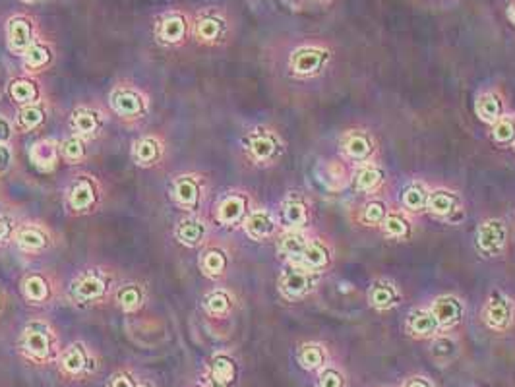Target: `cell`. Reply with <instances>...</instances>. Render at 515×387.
I'll list each match as a JSON object with an SVG mask.
<instances>
[{"instance_id":"obj_1","label":"cell","mask_w":515,"mask_h":387,"mask_svg":"<svg viewBox=\"0 0 515 387\" xmlns=\"http://www.w3.org/2000/svg\"><path fill=\"white\" fill-rule=\"evenodd\" d=\"M111 109L123 118H140L147 110V99L136 88L118 86L111 91Z\"/></svg>"},{"instance_id":"obj_2","label":"cell","mask_w":515,"mask_h":387,"mask_svg":"<svg viewBox=\"0 0 515 387\" xmlns=\"http://www.w3.org/2000/svg\"><path fill=\"white\" fill-rule=\"evenodd\" d=\"M508 241V231L506 225L498 219H490L479 226L477 233V248L488 258L500 256V252Z\"/></svg>"},{"instance_id":"obj_3","label":"cell","mask_w":515,"mask_h":387,"mask_svg":"<svg viewBox=\"0 0 515 387\" xmlns=\"http://www.w3.org/2000/svg\"><path fill=\"white\" fill-rule=\"evenodd\" d=\"M107 291V277L99 271H87L74 281L72 299L76 302H94L99 300Z\"/></svg>"},{"instance_id":"obj_4","label":"cell","mask_w":515,"mask_h":387,"mask_svg":"<svg viewBox=\"0 0 515 387\" xmlns=\"http://www.w3.org/2000/svg\"><path fill=\"white\" fill-rule=\"evenodd\" d=\"M247 149L250 157L258 163L271 161L277 154H279V141H277L276 134L269 130H258L250 132L247 138Z\"/></svg>"},{"instance_id":"obj_5","label":"cell","mask_w":515,"mask_h":387,"mask_svg":"<svg viewBox=\"0 0 515 387\" xmlns=\"http://www.w3.org/2000/svg\"><path fill=\"white\" fill-rule=\"evenodd\" d=\"M314 283H316V279H314L312 271L298 265V267H290L285 271L279 281V287L287 299H300L308 291H312Z\"/></svg>"},{"instance_id":"obj_6","label":"cell","mask_w":515,"mask_h":387,"mask_svg":"<svg viewBox=\"0 0 515 387\" xmlns=\"http://www.w3.org/2000/svg\"><path fill=\"white\" fill-rule=\"evenodd\" d=\"M485 320L492 329H502L509 328V323L514 320V304L511 300L502 294V292H492V296L488 299L487 312H485Z\"/></svg>"},{"instance_id":"obj_7","label":"cell","mask_w":515,"mask_h":387,"mask_svg":"<svg viewBox=\"0 0 515 387\" xmlns=\"http://www.w3.org/2000/svg\"><path fill=\"white\" fill-rule=\"evenodd\" d=\"M327 52L322 49H314V47H305L298 49L290 54V70L297 76H312L319 72L322 66L326 64Z\"/></svg>"},{"instance_id":"obj_8","label":"cell","mask_w":515,"mask_h":387,"mask_svg":"<svg viewBox=\"0 0 515 387\" xmlns=\"http://www.w3.org/2000/svg\"><path fill=\"white\" fill-rule=\"evenodd\" d=\"M97 200V186L91 178L87 176H78L70 188H68V204L72 207L74 212H87L95 205Z\"/></svg>"},{"instance_id":"obj_9","label":"cell","mask_w":515,"mask_h":387,"mask_svg":"<svg viewBox=\"0 0 515 387\" xmlns=\"http://www.w3.org/2000/svg\"><path fill=\"white\" fill-rule=\"evenodd\" d=\"M23 349L33 358H45L51 351V341L47 333V325L41 322L29 323L23 331Z\"/></svg>"},{"instance_id":"obj_10","label":"cell","mask_w":515,"mask_h":387,"mask_svg":"<svg viewBox=\"0 0 515 387\" xmlns=\"http://www.w3.org/2000/svg\"><path fill=\"white\" fill-rule=\"evenodd\" d=\"M200 196H202L200 183H198L194 176H181V178L174 180L173 197L174 202L181 205V207L194 212L198 205H200Z\"/></svg>"},{"instance_id":"obj_11","label":"cell","mask_w":515,"mask_h":387,"mask_svg":"<svg viewBox=\"0 0 515 387\" xmlns=\"http://www.w3.org/2000/svg\"><path fill=\"white\" fill-rule=\"evenodd\" d=\"M103 126V118L101 115L94 109H86V107H81V109L74 110L72 115V130H74V136H78V138H94L99 134Z\"/></svg>"},{"instance_id":"obj_12","label":"cell","mask_w":515,"mask_h":387,"mask_svg":"<svg viewBox=\"0 0 515 387\" xmlns=\"http://www.w3.org/2000/svg\"><path fill=\"white\" fill-rule=\"evenodd\" d=\"M432 314L440 323V328H451L461 320L463 304L455 296H440V299H436L434 306H432Z\"/></svg>"},{"instance_id":"obj_13","label":"cell","mask_w":515,"mask_h":387,"mask_svg":"<svg viewBox=\"0 0 515 387\" xmlns=\"http://www.w3.org/2000/svg\"><path fill=\"white\" fill-rule=\"evenodd\" d=\"M8 45L10 49L18 54H26V52L33 47V35H31V25L29 22L22 20V18H16L10 20L8 23Z\"/></svg>"},{"instance_id":"obj_14","label":"cell","mask_w":515,"mask_h":387,"mask_svg":"<svg viewBox=\"0 0 515 387\" xmlns=\"http://www.w3.org/2000/svg\"><path fill=\"white\" fill-rule=\"evenodd\" d=\"M247 197L242 194H229L227 197H223V202L219 204L217 207V221L221 225L231 226L234 223H239L244 213H247Z\"/></svg>"},{"instance_id":"obj_15","label":"cell","mask_w":515,"mask_h":387,"mask_svg":"<svg viewBox=\"0 0 515 387\" xmlns=\"http://www.w3.org/2000/svg\"><path fill=\"white\" fill-rule=\"evenodd\" d=\"M244 229L247 234L254 241H266L268 236L276 233V221L271 217V213L266 209H258L252 212L244 221Z\"/></svg>"},{"instance_id":"obj_16","label":"cell","mask_w":515,"mask_h":387,"mask_svg":"<svg viewBox=\"0 0 515 387\" xmlns=\"http://www.w3.org/2000/svg\"><path fill=\"white\" fill-rule=\"evenodd\" d=\"M29 159L39 171H52L58 163V147L51 139H39L29 149Z\"/></svg>"},{"instance_id":"obj_17","label":"cell","mask_w":515,"mask_h":387,"mask_svg":"<svg viewBox=\"0 0 515 387\" xmlns=\"http://www.w3.org/2000/svg\"><path fill=\"white\" fill-rule=\"evenodd\" d=\"M329 248H327L326 242L322 241H314L308 242V246L305 248V252L300 254L298 258V265L300 267H306V270H324L329 265Z\"/></svg>"},{"instance_id":"obj_18","label":"cell","mask_w":515,"mask_h":387,"mask_svg":"<svg viewBox=\"0 0 515 387\" xmlns=\"http://www.w3.org/2000/svg\"><path fill=\"white\" fill-rule=\"evenodd\" d=\"M343 149L351 159L356 161H364L368 155L372 154V141L370 138L361 130H351L345 134L343 138Z\"/></svg>"},{"instance_id":"obj_19","label":"cell","mask_w":515,"mask_h":387,"mask_svg":"<svg viewBox=\"0 0 515 387\" xmlns=\"http://www.w3.org/2000/svg\"><path fill=\"white\" fill-rule=\"evenodd\" d=\"M407 328L411 331V335L414 337H432L438 333L440 323H438L434 314L429 312V310H417L409 318V325Z\"/></svg>"},{"instance_id":"obj_20","label":"cell","mask_w":515,"mask_h":387,"mask_svg":"<svg viewBox=\"0 0 515 387\" xmlns=\"http://www.w3.org/2000/svg\"><path fill=\"white\" fill-rule=\"evenodd\" d=\"M16 242L18 246L26 252H39V250L47 248L49 244V236L45 233L43 229L39 226H22L18 233H16Z\"/></svg>"},{"instance_id":"obj_21","label":"cell","mask_w":515,"mask_h":387,"mask_svg":"<svg viewBox=\"0 0 515 387\" xmlns=\"http://www.w3.org/2000/svg\"><path fill=\"white\" fill-rule=\"evenodd\" d=\"M205 233H208V229L203 225V221L200 219H184L181 221V225L176 226V238L188 248L202 244Z\"/></svg>"},{"instance_id":"obj_22","label":"cell","mask_w":515,"mask_h":387,"mask_svg":"<svg viewBox=\"0 0 515 387\" xmlns=\"http://www.w3.org/2000/svg\"><path fill=\"white\" fill-rule=\"evenodd\" d=\"M281 215H283L285 225L289 226L290 231H298V229H302L308 223V207L298 197H289L285 202Z\"/></svg>"},{"instance_id":"obj_23","label":"cell","mask_w":515,"mask_h":387,"mask_svg":"<svg viewBox=\"0 0 515 387\" xmlns=\"http://www.w3.org/2000/svg\"><path fill=\"white\" fill-rule=\"evenodd\" d=\"M132 155H134V161L142 165V167L153 165L161 157V141L157 138H152V136L138 139L134 144Z\"/></svg>"},{"instance_id":"obj_24","label":"cell","mask_w":515,"mask_h":387,"mask_svg":"<svg viewBox=\"0 0 515 387\" xmlns=\"http://www.w3.org/2000/svg\"><path fill=\"white\" fill-rule=\"evenodd\" d=\"M370 302L378 310H387L400 302V291L392 283H385V281L374 283L370 289Z\"/></svg>"},{"instance_id":"obj_25","label":"cell","mask_w":515,"mask_h":387,"mask_svg":"<svg viewBox=\"0 0 515 387\" xmlns=\"http://www.w3.org/2000/svg\"><path fill=\"white\" fill-rule=\"evenodd\" d=\"M426 207H429L434 215H438V217H446V215H450V213L455 212L458 200H455V196H453L451 192L434 190L432 194H429Z\"/></svg>"},{"instance_id":"obj_26","label":"cell","mask_w":515,"mask_h":387,"mask_svg":"<svg viewBox=\"0 0 515 387\" xmlns=\"http://www.w3.org/2000/svg\"><path fill=\"white\" fill-rule=\"evenodd\" d=\"M184 35H186V22L181 16H169L157 30V37L163 43H179Z\"/></svg>"},{"instance_id":"obj_27","label":"cell","mask_w":515,"mask_h":387,"mask_svg":"<svg viewBox=\"0 0 515 387\" xmlns=\"http://www.w3.org/2000/svg\"><path fill=\"white\" fill-rule=\"evenodd\" d=\"M10 96L20 105H31V103L37 101L39 89H37L35 81L20 78V80H14L10 83Z\"/></svg>"},{"instance_id":"obj_28","label":"cell","mask_w":515,"mask_h":387,"mask_svg":"<svg viewBox=\"0 0 515 387\" xmlns=\"http://www.w3.org/2000/svg\"><path fill=\"white\" fill-rule=\"evenodd\" d=\"M475 109H477V115L480 117V120H485V122H496L502 115V103L492 93H485V96H480L477 99Z\"/></svg>"},{"instance_id":"obj_29","label":"cell","mask_w":515,"mask_h":387,"mask_svg":"<svg viewBox=\"0 0 515 387\" xmlns=\"http://www.w3.org/2000/svg\"><path fill=\"white\" fill-rule=\"evenodd\" d=\"M426 202H429V192L421 184H411L401 194V204L409 212H421L426 207Z\"/></svg>"},{"instance_id":"obj_30","label":"cell","mask_w":515,"mask_h":387,"mask_svg":"<svg viewBox=\"0 0 515 387\" xmlns=\"http://www.w3.org/2000/svg\"><path fill=\"white\" fill-rule=\"evenodd\" d=\"M319 180L326 184L329 190H341L343 184L347 183V173L339 163H327L319 168Z\"/></svg>"},{"instance_id":"obj_31","label":"cell","mask_w":515,"mask_h":387,"mask_svg":"<svg viewBox=\"0 0 515 387\" xmlns=\"http://www.w3.org/2000/svg\"><path fill=\"white\" fill-rule=\"evenodd\" d=\"M45 120V110L41 105L31 103V105H23L20 112H18V126L22 130H35L37 126H41Z\"/></svg>"},{"instance_id":"obj_32","label":"cell","mask_w":515,"mask_h":387,"mask_svg":"<svg viewBox=\"0 0 515 387\" xmlns=\"http://www.w3.org/2000/svg\"><path fill=\"white\" fill-rule=\"evenodd\" d=\"M306 246H308V241H306L305 234H300L298 231H290V233L285 234L283 238H281V242H279V252L285 254V256L298 260L300 254L305 252Z\"/></svg>"},{"instance_id":"obj_33","label":"cell","mask_w":515,"mask_h":387,"mask_svg":"<svg viewBox=\"0 0 515 387\" xmlns=\"http://www.w3.org/2000/svg\"><path fill=\"white\" fill-rule=\"evenodd\" d=\"M200 265L208 277H219L227 270V256L221 250H210L203 254Z\"/></svg>"},{"instance_id":"obj_34","label":"cell","mask_w":515,"mask_h":387,"mask_svg":"<svg viewBox=\"0 0 515 387\" xmlns=\"http://www.w3.org/2000/svg\"><path fill=\"white\" fill-rule=\"evenodd\" d=\"M116 302L123 306L126 312H134L142 306L144 302V291L138 285H126L116 292Z\"/></svg>"},{"instance_id":"obj_35","label":"cell","mask_w":515,"mask_h":387,"mask_svg":"<svg viewBox=\"0 0 515 387\" xmlns=\"http://www.w3.org/2000/svg\"><path fill=\"white\" fill-rule=\"evenodd\" d=\"M298 360L306 370H318L326 362V351L319 345H305L298 352Z\"/></svg>"},{"instance_id":"obj_36","label":"cell","mask_w":515,"mask_h":387,"mask_svg":"<svg viewBox=\"0 0 515 387\" xmlns=\"http://www.w3.org/2000/svg\"><path fill=\"white\" fill-rule=\"evenodd\" d=\"M23 294L31 302H43L49 296V285L41 275H28L23 279Z\"/></svg>"},{"instance_id":"obj_37","label":"cell","mask_w":515,"mask_h":387,"mask_svg":"<svg viewBox=\"0 0 515 387\" xmlns=\"http://www.w3.org/2000/svg\"><path fill=\"white\" fill-rule=\"evenodd\" d=\"M234 378V366L229 358L219 357L215 358L213 362V368H211V381H213V387H227Z\"/></svg>"},{"instance_id":"obj_38","label":"cell","mask_w":515,"mask_h":387,"mask_svg":"<svg viewBox=\"0 0 515 387\" xmlns=\"http://www.w3.org/2000/svg\"><path fill=\"white\" fill-rule=\"evenodd\" d=\"M223 33V22L217 20V18H202L196 25V35L200 41L203 43H213V41H217L219 37Z\"/></svg>"},{"instance_id":"obj_39","label":"cell","mask_w":515,"mask_h":387,"mask_svg":"<svg viewBox=\"0 0 515 387\" xmlns=\"http://www.w3.org/2000/svg\"><path fill=\"white\" fill-rule=\"evenodd\" d=\"M380 183H382V173L374 165H363L355 173V186L358 190H374Z\"/></svg>"},{"instance_id":"obj_40","label":"cell","mask_w":515,"mask_h":387,"mask_svg":"<svg viewBox=\"0 0 515 387\" xmlns=\"http://www.w3.org/2000/svg\"><path fill=\"white\" fill-rule=\"evenodd\" d=\"M430 352L436 360H442V362H448L451 358L458 354V343L448 335H440L434 337V341L430 345Z\"/></svg>"},{"instance_id":"obj_41","label":"cell","mask_w":515,"mask_h":387,"mask_svg":"<svg viewBox=\"0 0 515 387\" xmlns=\"http://www.w3.org/2000/svg\"><path fill=\"white\" fill-rule=\"evenodd\" d=\"M203 308L210 312L211 316H225L231 310V296L223 291L210 292L205 300H203Z\"/></svg>"},{"instance_id":"obj_42","label":"cell","mask_w":515,"mask_h":387,"mask_svg":"<svg viewBox=\"0 0 515 387\" xmlns=\"http://www.w3.org/2000/svg\"><path fill=\"white\" fill-rule=\"evenodd\" d=\"M62 366H64L66 372L70 374H80L86 368V351L81 345H74L62 357Z\"/></svg>"},{"instance_id":"obj_43","label":"cell","mask_w":515,"mask_h":387,"mask_svg":"<svg viewBox=\"0 0 515 387\" xmlns=\"http://www.w3.org/2000/svg\"><path fill=\"white\" fill-rule=\"evenodd\" d=\"M384 226V233L387 236H392V238H405L407 234H409V221L400 215V213H392V215H387L382 223Z\"/></svg>"},{"instance_id":"obj_44","label":"cell","mask_w":515,"mask_h":387,"mask_svg":"<svg viewBox=\"0 0 515 387\" xmlns=\"http://www.w3.org/2000/svg\"><path fill=\"white\" fill-rule=\"evenodd\" d=\"M62 157L66 161L70 163H78L86 157V146H84V139L78 138V136H72V138L64 139L62 144Z\"/></svg>"},{"instance_id":"obj_45","label":"cell","mask_w":515,"mask_h":387,"mask_svg":"<svg viewBox=\"0 0 515 387\" xmlns=\"http://www.w3.org/2000/svg\"><path fill=\"white\" fill-rule=\"evenodd\" d=\"M492 138L498 144H509L515 139V122L511 118H498L494 122Z\"/></svg>"},{"instance_id":"obj_46","label":"cell","mask_w":515,"mask_h":387,"mask_svg":"<svg viewBox=\"0 0 515 387\" xmlns=\"http://www.w3.org/2000/svg\"><path fill=\"white\" fill-rule=\"evenodd\" d=\"M23 57H26V66L31 68V70H37V68H43L49 62L51 52H49V49L45 45H33Z\"/></svg>"},{"instance_id":"obj_47","label":"cell","mask_w":515,"mask_h":387,"mask_svg":"<svg viewBox=\"0 0 515 387\" xmlns=\"http://www.w3.org/2000/svg\"><path fill=\"white\" fill-rule=\"evenodd\" d=\"M385 217H387V207L382 202H370L364 207L363 221L368 225H382Z\"/></svg>"},{"instance_id":"obj_48","label":"cell","mask_w":515,"mask_h":387,"mask_svg":"<svg viewBox=\"0 0 515 387\" xmlns=\"http://www.w3.org/2000/svg\"><path fill=\"white\" fill-rule=\"evenodd\" d=\"M319 387H343V376L335 368H327L319 376Z\"/></svg>"},{"instance_id":"obj_49","label":"cell","mask_w":515,"mask_h":387,"mask_svg":"<svg viewBox=\"0 0 515 387\" xmlns=\"http://www.w3.org/2000/svg\"><path fill=\"white\" fill-rule=\"evenodd\" d=\"M12 161H14L12 149L6 144H0V175H4L8 168L12 167Z\"/></svg>"},{"instance_id":"obj_50","label":"cell","mask_w":515,"mask_h":387,"mask_svg":"<svg viewBox=\"0 0 515 387\" xmlns=\"http://www.w3.org/2000/svg\"><path fill=\"white\" fill-rule=\"evenodd\" d=\"M12 122L6 117L0 115V144H6L8 139L12 138Z\"/></svg>"},{"instance_id":"obj_51","label":"cell","mask_w":515,"mask_h":387,"mask_svg":"<svg viewBox=\"0 0 515 387\" xmlns=\"http://www.w3.org/2000/svg\"><path fill=\"white\" fill-rule=\"evenodd\" d=\"M10 233H12V226H10V223H8L6 219H2L0 217V242H4L10 236Z\"/></svg>"},{"instance_id":"obj_52","label":"cell","mask_w":515,"mask_h":387,"mask_svg":"<svg viewBox=\"0 0 515 387\" xmlns=\"http://www.w3.org/2000/svg\"><path fill=\"white\" fill-rule=\"evenodd\" d=\"M403 387H432L424 378H411Z\"/></svg>"},{"instance_id":"obj_53","label":"cell","mask_w":515,"mask_h":387,"mask_svg":"<svg viewBox=\"0 0 515 387\" xmlns=\"http://www.w3.org/2000/svg\"><path fill=\"white\" fill-rule=\"evenodd\" d=\"M111 387H134V386H132V381L128 380V376H116Z\"/></svg>"},{"instance_id":"obj_54","label":"cell","mask_w":515,"mask_h":387,"mask_svg":"<svg viewBox=\"0 0 515 387\" xmlns=\"http://www.w3.org/2000/svg\"><path fill=\"white\" fill-rule=\"evenodd\" d=\"M509 18H511V20H514V22H515V6L509 8Z\"/></svg>"},{"instance_id":"obj_55","label":"cell","mask_w":515,"mask_h":387,"mask_svg":"<svg viewBox=\"0 0 515 387\" xmlns=\"http://www.w3.org/2000/svg\"><path fill=\"white\" fill-rule=\"evenodd\" d=\"M23 2H37V0H23Z\"/></svg>"},{"instance_id":"obj_56","label":"cell","mask_w":515,"mask_h":387,"mask_svg":"<svg viewBox=\"0 0 515 387\" xmlns=\"http://www.w3.org/2000/svg\"><path fill=\"white\" fill-rule=\"evenodd\" d=\"M140 387H149V386H140Z\"/></svg>"}]
</instances>
